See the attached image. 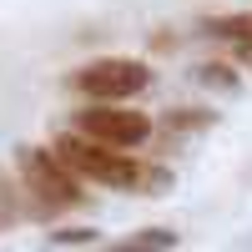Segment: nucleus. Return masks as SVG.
<instances>
[{"label": "nucleus", "mask_w": 252, "mask_h": 252, "mask_svg": "<svg viewBox=\"0 0 252 252\" xmlns=\"http://www.w3.org/2000/svg\"><path fill=\"white\" fill-rule=\"evenodd\" d=\"M202 31L207 35H217V40H232V46H252V10H232V15H207L202 20Z\"/></svg>", "instance_id": "obj_5"}, {"label": "nucleus", "mask_w": 252, "mask_h": 252, "mask_svg": "<svg viewBox=\"0 0 252 252\" xmlns=\"http://www.w3.org/2000/svg\"><path fill=\"white\" fill-rule=\"evenodd\" d=\"M192 76L202 81V86H212V91H227V96H232V91L242 86V81L232 76V66H222V61H207V66H197Z\"/></svg>", "instance_id": "obj_8"}, {"label": "nucleus", "mask_w": 252, "mask_h": 252, "mask_svg": "<svg viewBox=\"0 0 252 252\" xmlns=\"http://www.w3.org/2000/svg\"><path fill=\"white\" fill-rule=\"evenodd\" d=\"M71 86L86 96L91 106H121V101H131V96H141L152 86V71H146L141 61H131V56H101L91 66L71 71Z\"/></svg>", "instance_id": "obj_3"}, {"label": "nucleus", "mask_w": 252, "mask_h": 252, "mask_svg": "<svg viewBox=\"0 0 252 252\" xmlns=\"http://www.w3.org/2000/svg\"><path fill=\"white\" fill-rule=\"evenodd\" d=\"M237 56H242V61H247V66H252V46H242V51H237Z\"/></svg>", "instance_id": "obj_11"}, {"label": "nucleus", "mask_w": 252, "mask_h": 252, "mask_svg": "<svg viewBox=\"0 0 252 252\" xmlns=\"http://www.w3.org/2000/svg\"><path fill=\"white\" fill-rule=\"evenodd\" d=\"M96 232L91 227H66V232H51V242H61V247H81V242H91Z\"/></svg>", "instance_id": "obj_10"}, {"label": "nucleus", "mask_w": 252, "mask_h": 252, "mask_svg": "<svg viewBox=\"0 0 252 252\" xmlns=\"http://www.w3.org/2000/svg\"><path fill=\"white\" fill-rule=\"evenodd\" d=\"M15 166H20V182H26L35 212L56 217V212H71V207L86 202L81 182L51 157V146H15Z\"/></svg>", "instance_id": "obj_2"}, {"label": "nucleus", "mask_w": 252, "mask_h": 252, "mask_svg": "<svg viewBox=\"0 0 252 252\" xmlns=\"http://www.w3.org/2000/svg\"><path fill=\"white\" fill-rule=\"evenodd\" d=\"M177 247V232L172 227H141L131 237H116L106 252H172Z\"/></svg>", "instance_id": "obj_6"}, {"label": "nucleus", "mask_w": 252, "mask_h": 252, "mask_svg": "<svg viewBox=\"0 0 252 252\" xmlns=\"http://www.w3.org/2000/svg\"><path fill=\"white\" fill-rule=\"evenodd\" d=\"M71 131L86 136V141H96V146H111V152H131V146H141L157 126H152V116H146V111H126V106H81V111L71 116Z\"/></svg>", "instance_id": "obj_4"}, {"label": "nucleus", "mask_w": 252, "mask_h": 252, "mask_svg": "<svg viewBox=\"0 0 252 252\" xmlns=\"http://www.w3.org/2000/svg\"><path fill=\"white\" fill-rule=\"evenodd\" d=\"M20 217V207H15V187H10V172H0V232Z\"/></svg>", "instance_id": "obj_9"}, {"label": "nucleus", "mask_w": 252, "mask_h": 252, "mask_svg": "<svg viewBox=\"0 0 252 252\" xmlns=\"http://www.w3.org/2000/svg\"><path fill=\"white\" fill-rule=\"evenodd\" d=\"M51 157L66 166L76 182H96V187H116V192H136L141 187V166L131 152H111V146H96L76 131H61L51 141Z\"/></svg>", "instance_id": "obj_1"}, {"label": "nucleus", "mask_w": 252, "mask_h": 252, "mask_svg": "<svg viewBox=\"0 0 252 252\" xmlns=\"http://www.w3.org/2000/svg\"><path fill=\"white\" fill-rule=\"evenodd\" d=\"M207 126H217V111H202V106H182L161 121L166 136H192V131H207Z\"/></svg>", "instance_id": "obj_7"}]
</instances>
